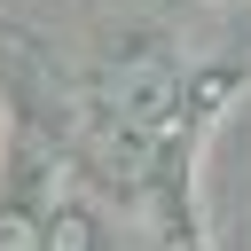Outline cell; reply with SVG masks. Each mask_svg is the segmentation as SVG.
<instances>
[{
	"label": "cell",
	"instance_id": "1",
	"mask_svg": "<svg viewBox=\"0 0 251 251\" xmlns=\"http://www.w3.org/2000/svg\"><path fill=\"white\" fill-rule=\"evenodd\" d=\"M0 251H31V227L24 220H0Z\"/></svg>",
	"mask_w": 251,
	"mask_h": 251
}]
</instances>
